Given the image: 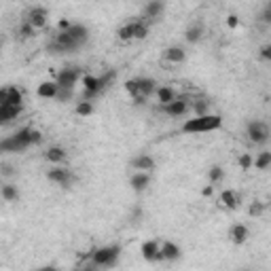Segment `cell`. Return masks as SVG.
I'll list each match as a JSON object with an SVG mask.
<instances>
[{"label":"cell","mask_w":271,"mask_h":271,"mask_svg":"<svg viewBox=\"0 0 271 271\" xmlns=\"http://www.w3.org/2000/svg\"><path fill=\"white\" fill-rule=\"evenodd\" d=\"M222 125V119L218 115H203V117H195L182 125V132L187 134H203V132H214Z\"/></svg>","instance_id":"cell-1"},{"label":"cell","mask_w":271,"mask_h":271,"mask_svg":"<svg viewBox=\"0 0 271 271\" xmlns=\"http://www.w3.org/2000/svg\"><path fill=\"white\" fill-rule=\"evenodd\" d=\"M119 254H121L119 246H102V248H95L91 252V263L93 267H115Z\"/></svg>","instance_id":"cell-2"},{"label":"cell","mask_w":271,"mask_h":271,"mask_svg":"<svg viewBox=\"0 0 271 271\" xmlns=\"http://www.w3.org/2000/svg\"><path fill=\"white\" fill-rule=\"evenodd\" d=\"M83 78V72L78 70L76 66H70V68H64L58 72L55 81H58L60 87H66V89H74V85Z\"/></svg>","instance_id":"cell-3"},{"label":"cell","mask_w":271,"mask_h":271,"mask_svg":"<svg viewBox=\"0 0 271 271\" xmlns=\"http://www.w3.org/2000/svg\"><path fill=\"white\" fill-rule=\"evenodd\" d=\"M246 136H248V140L254 142V144H265L269 140V127L261 121H250L248 130H246Z\"/></svg>","instance_id":"cell-4"},{"label":"cell","mask_w":271,"mask_h":271,"mask_svg":"<svg viewBox=\"0 0 271 271\" xmlns=\"http://www.w3.org/2000/svg\"><path fill=\"white\" fill-rule=\"evenodd\" d=\"M140 254H142V257H144V261H148V263L165 261V259H163V252H161V246H159V242H155V240H148V242L142 244Z\"/></svg>","instance_id":"cell-5"},{"label":"cell","mask_w":271,"mask_h":271,"mask_svg":"<svg viewBox=\"0 0 271 271\" xmlns=\"http://www.w3.org/2000/svg\"><path fill=\"white\" fill-rule=\"evenodd\" d=\"M47 180H51L60 187H70V182H72V172H70L68 167H53V170L47 172Z\"/></svg>","instance_id":"cell-6"},{"label":"cell","mask_w":271,"mask_h":271,"mask_svg":"<svg viewBox=\"0 0 271 271\" xmlns=\"http://www.w3.org/2000/svg\"><path fill=\"white\" fill-rule=\"evenodd\" d=\"M165 110V115H170V117H185L189 113V98H176V100H172L170 104H165L163 106Z\"/></svg>","instance_id":"cell-7"},{"label":"cell","mask_w":271,"mask_h":271,"mask_svg":"<svg viewBox=\"0 0 271 271\" xmlns=\"http://www.w3.org/2000/svg\"><path fill=\"white\" fill-rule=\"evenodd\" d=\"M0 104H23V91L17 89V87H4L0 91Z\"/></svg>","instance_id":"cell-8"},{"label":"cell","mask_w":271,"mask_h":271,"mask_svg":"<svg viewBox=\"0 0 271 271\" xmlns=\"http://www.w3.org/2000/svg\"><path fill=\"white\" fill-rule=\"evenodd\" d=\"M47 15H49V13H47V9H43V6H34V9L28 11L26 21H30L36 30H43L47 26Z\"/></svg>","instance_id":"cell-9"},{"label":"cell","mask_w":271,"mask_h":271,"mask_svg":"<svg viewBox=\"0 0 271 271\" xmlns=\"http://www.w3.org/2000/svg\"><path fill=\"white\" fill-rule=\"evenodd\" d=\"M165 9L163 0H148V4L144 6V13H142V19L144 21H155L161 17V13Z\"/></svg>","instance_id":"cell-10"},{"label":"cell","mask_w":271,"mask_h":271,"mask_svg":"<svg viewBox=\"0 0 271 271\" xmlns=\"http://www.w3.org/2000/svg\"><path fill=\"white\" fill-rule=\"evenodd\" d=\"M58 93H60L58 81H45V83L38 85V89H36L38 98H45V100H55L58 98Z\"/></svg>","instance_id":"cell-11"},{"label":"cell","mask_w":271,"mask_h":271,"mask_svg":"<svg viewBox=\"0 0 271 271\" xmlns=\"http://www.w3.org/2000/svg\"><path fill=\"white\" fill-rule=\"evenodd\" d=\"M220 203L225 205L227 210H237V208L242 205V197L237 195L233 189H225V191L220 193Z\"/></svg>","instance_id":"cell-12"},{"label":"cell","mask_w":271,"mask_h":271,"mask_svg":"<svg viewBox=\"0 0 271 271\" xmlns=\"http://www.w3.org/2000/svg\"><path fill=\"white\" fill-rule=\"evenodd\" d=\"M21 115V106L17 104H0V123L6 125L11 123L13 119H17Z\"/></svg>","instance_id":"cell-13"},{"label":"cell","mask_w":271,"mask_h":271,"mask_svg":"<svg viewBox=\"0 0 271 271\" xmlns=\"http://www.w3.org/2000/svg\"><path fill=\"white\" fill-rule=\"evenodd\" d=\"M155 159L150 155H138L136 159H132V167L136 172H153L155 170Z\"/></svg>","instance_id":"cell-14"},{"label":"cell","mask_w":271,"mask_h":271,"mask_svg":"<svg viewBox=\"0 0 271 271\" xmlns=\"http://www.w3.org/2000/svg\"><path fill=\"white\" fill-rule=\"evenodd\" d=\"M176 98H178V95H176V91H174L170 85H161V87H157V91H155V100H157L161 106L170 104V102L176 100Z\"/></svg>","instance_id":"cell-15"},{"label":"cell","mask_w":271,"mask_h":271,"mask_svg":"<svg viewBox=\"0 0 271 271\" xmlns=\"http://www.w3.org/2000/svg\"><path fill=\"white\" fill-rule=\"evenodd\" d=\"M163 58L170 64H182L187 60V51L182 49V47H167V49L163 51Z\"/></svg>","instance_id":"cell-16"},{"label":"cell","mask_w":271,"mask_h":271,"mask_svg":"<svg viewBox=\"0 0 271 271\" xmlns=\"http://www.w3.org/2000/svg\"><path fill=\"white\" fill-rule=\"evenodd\" d=\"M130 185H132V189L134 191H144L148 185H150V172H136L134 176H132V180H130Z\"/></svg>","instance_id":"cell-17"},{"label":"cell","mask_w":271,"mask_h":271,"mask_svg":"<svg viewBox=\"0 0 271 271\" xmlns=\"http://www.w3.org/2000/svg\"><path fill=\"white\" fill-rule=\"evenodd\" d=\"M45 159L49 163H64L66 161V148L64 146H49L45 150Z\"/></svg>","instance_id":"cell-18"},{"label":"cell","mask_w":271,"mask_h":271,"mask_svg":"<svg viewBox=\"0 0 271 271\" xmlns=\"http://www.w3.org/2000/svg\"><path fill=\"white\" fill-rule=\"evenodd\" d=\"M0 150L2 153H23V146L19 144V140L15 136H9V138H4L0 142Z\"/></svg>","instance_id":"cell-19"},{"label":"cell","mask_w":271,"mask_h":271,"mask_svg":"<svg viewBox=\"0 0 271 271\" xmlns=\"http://www.w3.org/2000/svg\"><path fill=\"white\" fill-rule=\"evenodd\" d=\"M138 83H140V93L144 95V98H150V95H155L157 87H159L155 78H146V76L138 78Z\"/></svg>","instance_id":"cell-20"},{"label":"cell","mask_w":271,"mask_h":271,"mask_svg":"<svg viewBox=\"0 0 271 271\" xmlns=\"http://www.w3.org/2000/svg\"><path fill=\"white\" fill-rule=\"evenodd\" d=\"M203 26H199V23H195V26H191V28H187V32H185V41L187 43H191V45H195V43H199L203 38Z\"/></svg>","instance_id":"cell-21"},{"label":"cell","mask_w":271,"mask_h":271,"mask_svg":"<svg viewBox=\"0 0 271 271\" xmlns=\"http://www.w3.org/2000/svg\"><path fill=\"white\" fill-rule=\"evenodd\" d=\"M161 252L165 261H178L180 259V248L174 242H165L161 244Z\"/></svg>","instance_id":"cell-22"},{"label":"cell","mask_w":271,"mask_h":271,"mask_svg":"<svg viewBox=\"0 0 271 271\" xmlns=\"http://www.w3.org/2000/svg\"><path fill=\"white\" fill-rule=\"evenodd\" d=\"M246 240H248V227L246 225H235L233 229H231V242L233 244H244Z\"/></svg>","instance_id":"cell-23"},{"label":"cell","mask_w":271,"mask_h":271,"mask_svg":"<svg viewBox=\"0 0 271 271\" xmlns=\"http://www.w3.org/2000/svg\"><path fill=\"white\" fill-rule=\"evenodd\" d=\"M68 30H70V34L74 36V41H76L78 45L87 43V38H89V30H87L85 26H78V23H72V26H70Z\"/></svg>","instance_id":"cell-24"},{"label":"cell","mask_w":271,"mask_h":271,"mask_svg":"<svg viewBox=\"0 0 271 271\" xmlns=\"http://www.w3.org/2000/svg\"><path fill=\"white\" fill-rule=\"evenodd\" d=\"M148 34V21L140 19V21H134V41H142L146 38Z\"/></svg>","instance_id":"cell-25"},{"label":"cell","mask_w":271,"mask_h":271,"mask_svg":"<svg viewBox=\"0 0 271 271\" xmlns=\"http://www.w3.org/2000/svg\"><path fill=\"white\" fill-rule=\"evenodd\" d=\"M2 199H4V202H17V199H19V191H17V187L11 185V182L2 185Z\"/></svg>","instance_id":"cell-26"},{"label":"cell","mask_w":271,"mask_h":271,"mask_svg":"<svg viewBox=\"0 0 271 271\" xmlns=\"http://www.w3.org/2000/svg\"><path fill=\"white\" fill-rule=\"evenodd\" d=\"M208 178H210V185H218V182L225 180V170L220 165H212L208 170Z\"/></svg>","instance_id":"cell-27"},{"label":"cell","mask_w":271,"mask_h":271,"mask_svg":"<svg viewBox=\"0 0 271 271\" xmlns=\"http://www.w3.org/2000/svg\"><path fill=\"white\" fill-rule=\"evenodd\" d=\"M269 165H271V150H263V153H259V157L254 159V167H257V170H267Z\"/></svg>","instance_id":"cell-28"},{"label":"cell","mask_w":271,"mask_h":271,"mask_svg":"<svg viewBox=\"0 0 271 271\" xmlns=\"http://www.w3.org/2000/svg\"><path fill=\"white\" fill-rule=\"evenodd\" d=\"M117 36H119V41H123V43L134 41V21H132V23H125V26L119 28Z\"/></svg>","instance_id":"cell-29"},{"label":"cell","mask_w":271,"mask_h":271,"mask_svg":"<svg viewBox=\"0 0 271 271\" xmlns=\"http://www.w3.org/2000/svg\"><path fill=\"white\" fill-rule=\"evenodd\" d=\"M91 113H93V102L83 98V100L76 104V115H78V117H89Z\"/></svg>","instance_id":"cell-30"},{"label":"cell","mask_w":271,"mask_h":271,"mask_svg":"<svg viewBox=\"0 0 271 271\" xmlns=\"http://www.w3.org/2000/svg\"><path fill=\"white\" fill-rule=\"evenodd\" d=\"M34 32H36V28L32 26L30 21L23 19L21 26H19V30H17V34H19V38H23V41H26V38H32V36H34Z\"/></svg>","instance_id":"cell-31"},{"label":"cell","mask_w":271,"mask_h":271,"mask_svg":"<svg viewBox=\"0 0 271 271\" xmlns=\"http://www.w3.org/2000/svg\"><path fill=\"white\" fill-rule=\"evenodd\" d=\"M125 89H127V93L132 95V100H136V98H140V83H138V78H130V81H125Z\"/></svg>","instance_id":"cell-32"},{"label":"cell","mask_w":271,"mask_h":271,"mask_svg":"<svg viewBox=\"0 0 271 271\" xmlns=\"http://www.w3.org/2000/svg\"><path fill=\"white\" fill-rule=\"evenodd\" d=\"M237 165H240V170L248 172L250 167H254V157L250 153H242L240 157H237Z\"/></svg>","instance_id":"cell-33"},{"label":"cell","mask_w":271,"mask_h":271,"mask_svg":"<svg viewBox=\"0 0 271 271\" xmlns=\"http://www.w3.org/2000/svg\"><path fill=\"white\" fill-rule=\"evenodd\" d=\"M193 113H195V117L210 115V104L205 100H197V102H193Z\"/></svg>","instance_id":"cell-34"},{"label":"cell","mask_w":271,"mask_h":271,"mask_svg":"<svg viewBox=\"0 0 271 271\" xmlns=\"http://www.w3.org/2000/svg\"><path fill=\"white\" fill-rule=\"evenodd\" d=\"M265 205H267V203H263V202H252L250 208H248V214L257 218V216H261V214L265 212Z\"/></svg>","instance_id":"cell-35"},{"label":"cell","mask_w":271,"mask_h":271,"mask_svg":"<svg viewBox=\"0 0 271 271\" xmlns=\"http://www.w3.org/2000/svg\"><path fill=\"white\" fill-rule=\"evenodd\" d=\"M113 81H115V72L110 70V72H106V74H102L100 76V87H102V91H106L110 85H113Z\"/></svg>","instance_id":"cell-36"},{"label":"cell","mask_w":271,"mask_h":271,"mask_svg":"<svg viewBox=\"0 0 271 271\" xmlns=\"http://www.w3.org/2000/svg\"><path fill=\"white\" fill-rule=\"evenodd\" d=\"M72 98V89H66V87H60V93H58V98L55 100H60V102H66Z\"/></svg>","instance_id":"cell-37"},{"label":"cell","mask_w":271,"mask_h":271,"mask_svg":"<svg viewBox=\"0 0 271 271\" xmlns=\"http://www.w3.org/2000/svg\"><path fill=\"white\" fill-rule=\"evenodd\" d=\"M261 23H265V26H271V9L269 6H265V9H263V13H261Z\"/></svg>","instance_id":"cell-38"},{"label":"cell","mask_w":271,"mask_h":271,"mask_svg":"<svg viewBox=\"0 0 271 271\" xmlns=\"http://www.w3.org/2000/svg\"><path fill=\"white\" fill-rule=\"evenodd\" d=\"M41 142H43V132L32 127V144H41Z\"/></svg>","instance_id":"cell-39"},{"label":"cell","mask_w":271,"mask_h":271,"mask_svg":"<svg viewBox=\"0 0 271 271\" xmlns=\"http://www.w3.org/2000/svg\"><path fill=\"white\" fill-rule=\"evenodd\" d=\"M261 58H263V60H267V62H271V43L261 47Z\"/></svg>","instance_id":"cell-40"},{"label":"cell","mask_w":271,"mask_h":271,"mask_svg":"<svg viewBox=\"0 0 271 271\" xmlns=\"http://www.w3.org/2000/svg\"><path fill=\"white\" fill-rule=\"evenodd\" d=\"M227 26H229L231 30H235L237 26H240V19H237L235 15H229V17H227Z\"/></svg>","instance_id":"cell-41"},{"label":"cell","mask_w":271,"mask_h":271,"mask_svg":"<svg viewBox=\"0 0 271 271\" xmlns=\"http://www.w3.org/2000/svg\"><path fill=\"white\" fill-rule=\"evenodd\" d=\"M58 26H60V30H68V28H70V26H72V23H70V21H68V19H62V21H60V23H58Z\"/></svg>","instance_id":"cell-42"},{"label":"cell","mask_w":271,"mask_h":271,"mask_svg":"<svg viewBox=\"0 0 271 271\" xmlns=\"http://www.w3.org/2000/svg\"><path fill=\"white\" fill-rule=\"evenodd\" d=\"M212 191H214L212 187H205V189H203V197H210V195H212Z\"/></svg>","instance_id":"cell-43"},{"label":"cell","mask_w":271,"mask_h":271,"mask_svg":"<svg viewBox=\"0 0 271 271\" xmlns=\"http://www.w3.org/2000/svg\"><path fill=\"white\" fill-rule=\"evenodd\" d=\"M267 6H269V9H271V2H267Z\"/></svg>","instance_id":"cell-44"}]
</instances>
